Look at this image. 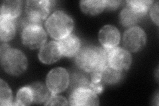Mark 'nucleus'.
Wrapping results in <instances>:
<instances>
[{
  "mask_svg": "<svg viewBox=\"0 0 159 106\" xmlns=\"http://www.w3.org/2000/svg\"><path fill=\"white\" fill-rule=\"evenodd\" d=\"M76 63L80 69L86 72H101L108 66L106 50L93 45L81 48L76 55Z\"/></svg>",
  "mask_w": 159,
  "mask_h": 106,
  "instance_id": "1",
  "label": "nucleus"
},
{
  "mask_svg": "<svg viewBox=\"0 0 159 106\" xmlns=\"http://www.w3.org/2000/svg\"><path fill=\"white\" fill-rule=\"evenodd\" d=\"M0 60L3 70L14 76L21 75L28 67V59L25 54L17 48H12L6 43L0 47Z\"/></svg>",
  "mask_w": 159,
  "mask_h": 106,
  "instance_id": "2",
  "label": "nucleus"
},
{
  "mask_svg": "<svg viewBox=\"0 0 159 106\" xmlns=\"http://www.w3.org/2000/svg\"><path fill=\"white\" fill-rule=\"evenodd\" d=\"M74 27L72 18L62 11H56L48 17L45 28L51 38L61 40L70 35Z\"/></svg>",
  "mask_w": 159,
  "mask_h": 106,
  "instance_id": "3",
  "label": "nucleus"
},
{
  "mask_svg": "<svg viewBox=\"0 0 159 106\" xmlns=\"http://www.w3.org/2000/svg\"><path fill=\"white\" fill-rule=\"evenodd\" d=\"M21 27V39L24 46L31 50H36L46 44L47 34L41 24L30 22L25 19L22 22Z\"/></svg>",
  "mask_w": 159,
  "mask_h": 106,
  "instance_id": "4",
  "label": "nucleus"
},
{
  "mask_svg": "<svg viewBox=\"0 0 159 106\" xmlns=\"http://www.w3.org/2000/svg\"><path fill=\"white\" fill-rule=\"evenodd\" d=\"M52 0H29L26 2L25 13L30 22L41 24L55 6Z\"/></svg>",
  "mask_w": 159,
  "mask_h": 106,
  "instance_id": "5",
  "label": "nucleus"
},
{
  "mask_svg": "<svg viewBox=\"0 0 159 106\" xmlns=\"http://www.w3.org/2000/svg\"><path fill=\"white\" fill-rule=\"evenodd\" d=\"M147 43V35L144 30L138 26L128 28L123 36L124 48L129 52H139Z\"/></svg>",
  "mask_w": 159,
  "mask_h": 106,
  "instance_id": "6",
  "label": "nucleus"
},
{
  "mask_svg": "<svg viewBox=\"0 0 159 106\" xmlns=\"http://www.w3.org/2000/svg\"><path fill=\"white\" fill-rule=\"evenodd\" d=\"M69 84L70 76L65 68H54L47 74L46 85L51 94L63 92L68 88Z\"/></svg>",
  "mask_w": 159,
  "mask_h": 106,
  "instance_id": "7",
  "label": "nucleus"
},
{
  "mask_svg": "<svg viewBox=\"0 0 159 106\" xmlns=\"http://www.w3.org/2000/svg\"><path fill=\"white\" fill-rule=\"evenodd\" d=\"M106 50L109 67L121 72L127 71L131 67L132 57L130 52L127 50L117 47Z\"/></svg>",
  "mask_w": 159,
  "mask_h": 106,
  "instance_id": "8",
  "label": "nucleus"
},
{
  "mask_svg": "<svg viewBox=\"0 0 159 106\" xmlns=\"http://www.w3.org/2000/svg\"><path fill=\"white\" fill-rule=\"evenodd\" d=\"M69 104L74 106L99 105L98 94L89 88H76L72 90L69 98Z\"/></svg>",
  "mask_w": 159,
  "mask_h": 106,
  "instance_id": "9",
  "label": "nucleus"
},
{
  "mask_svg": "<svg viewBox=\"0 0 159 106\" xmlns=\"http://www.w3.org/2000/svg\"><path fill=\"white\" fill-rule=\"evenodd\" d=\"M98 39L103 48L106 50L111 49L117 47L120 43V32L113 25H107L99 30Z\"/></svg>",
  "mask_w": 159,
  "mask_h": 106,
  "instance_id": "10",
  "label": "nucleus"
},
{
  "mask_svg": "<svg viewBox=\"0 0 159 106\" xmlns=\"http://www.w3.org/2000/svg\"><path fill=\"white\" fill-rule=\"evenodd\" d=\"M62 56L58 43L51 41L40 48L38 57L42 63L52 64L61 59Z\"/></svg>",
  "mask_w": 159,
  "mask_h": 106,
  "instance_id": "11",
  "label": "nucleus"
},
{
  "mask_svg": "<svg viewBox=\"0 0 159 106\" xmlns=\"http://www.w3.org/2000/svg\"><path fill=\"white\" fill-rule=\"evenodd\" d=\"M64 57L72 58L76 55L81 48V41L75 35L70 34L57 42Z\"/></svg>",
  "mask_w": 159,
  "mask_h": 106,
  "instance_id": "12",
  "label": "nucleus"
},
{
  "mask_svg": "<svg viewBox=\"0 0 159 106\" xmlns=\"http://www.w3.org/2000/svg\"><path fill=\"white\" fill-rule=\"evenodd\" d=\"M23 1H3L1 3L0 17L15 20L21 13Z\"/></svg>",
  "mask_w": 159,
  "mask_h": 106,
  "instance_id": "13",
  "label": "nucleus"
},
{
  "mask_svg": "<svg viewBox=\"0 0 159 106\" xmlns=\"http://www.w3.org/2000/svg\"><path fill=\"white\" fill-rule=\"evenodd\" d=\"M144 16L126 5L119 14V23L123 27L129 28L135 26Z\"/></svg>",
  "mask_w": 159,
  "mask_h": 106,
  "instance_id": "14",
  "label": "nucleus"
},
{
  "mask_svg": "<svg viewBox=\"0 0 159 106\" xmlns=\"http://www.w3.org/2000/svg\"><path fill=\"white\" fill-rule=\"evenodd\" d=\"M82 12L89 16H97L106 7V0H84L80 2Z\"/></svg>",
  "mask_w": 159,
  "mask_h": 106,
  "instance_id": "15",
  "label": "nucleus"
},
{
  "mask_svg": "<svg viewBox=\"0 0 159 106\" xmlns=\"http://www.w3.org/2000/svg\"><path fill=\"white\" fill-rule=\"evenodd\" d=\"M16 27L15 20L0 17V39L3 43L9 42L15 37Z\"/></svg>",
  "mask_w": 159,
  "mask_h": 106,
  "instance_id": "16",
  "label": "nucleus"
},
{
  "mask_svg": "<svg viewBox=\"0 0 159 106\" xmlns=\"http://www.w3.org/2000/svg\"><path fill=\"white\" fill-rule=\"evenodd\" d=\"M29 85L32 90L34 104H44L51 95L47 85H44L41 82H34Z\"/></svg>",
  "mask_w": 159,
  "mask_h": 106,
  "instance_id": "17",
  "label": "nucleus"
},
{
  "mask_svg": "<svg viewBox=\"0 0 159 106\" xmlns=\"http://www.w3.org/2000/svg\"><path fill=\"white\" fill-rule=\"evenodd\" d=\"M33 95L32 90L29 85L20 88L17 92L15 105H30L33 104Z\"/></svg>",
  "mask_w": 159,
  "mask_h": 106,
  "instance_id": "18",
  "label": "nucleus"
},
{
  "mask_svg": "<svg viewBox=\"0 0 159 106\" xmlns=\"http://www.w3.org/2000/svg\"><path fill=\"white\" fill-rule=\"evenodd\" d=\"M122 72L107 66L101 72L102 82L107 84H116L121 80Z\"/></svg>",
  "mask_w": 159,
  "mask_h": 106,
  "instance_id": "19",
  "label": "nucleus"
},
{
  "mask_svg": "<svg viewBox=\"0 0 159 106\" xmlns=\"http://www.w3.org/2000/svg\"><path fill=\"white\" fill-rule=\"evenodd\" d=\"M0 105L2 106L13 105L11 90L3 79L0 80Z\"/></svg>",
  "mask_w": 159,
  "mask_h": 106,
  "instance_id": "20",
  "label": "nucleus"
},
{
  "mask_svg": "<svg viewBox=\"0 0 159 106\" xmlns=\"http://www.w3.org/2000/svg\"><path fill=\"white\" fill-rule=\"evenodd\" d=\"M154 3L151 0H133V1H126V5L131 7L135 11L141 13L143 16H146L148 10H150L152 5Z\"/></svg>",
  "mask_w": 159,
  "mask_h": 106,
  "instance_id": "21",
  "label": "nucleus"
},
{
  "mask_svg": "<svg viewBox=\"0 0 159 106\" xmlns=\"http://www.w3.org/2000/svg\"><path fill=\"white\" fill-rule=\"evenodd\" d=\"M90 81L83 74H74L72 76V87L73 89L76 88H89Z\"/></svg>",
  "mask_w": 159,
  "mask_h": 106,
  "instance_id": "22",
  "label": "nucleus"
},
{
  "mask_svg": "<svg viewBox=\"0 0 159 106\" xmlns=\"http://www.w3.org/2000/svg\"><path fill=\"white\" fill-rule=\"evenodd\" d=\"M44 105H68V100L62 95L57 94H51V96Z\"/></svg>",
  "mask_w": 159,
  "mask_h": 106,
  "instance_id": "23",
  "label": "nucleus"
},
{
  "mask_svg": "<svg viewBox=\"0 0 159 106\" xmlns=\"http://www.w3.org/2000/svg\"><path fill=\"white\" fill-rule=\"evenodd\" d=\"M158 2H154L150 9V16L152 21L158 26Z\"/></svg>",
  "mask_w": 159,
  "mask_h": 106,
  "instance_id": "24",
  "label": "nucleus"
},
{
  "mask_svg": "<svg viewBox=\"0 0 159 106\" xmlns=\"http://www.w3.org/2000/svg\"><path fill=\"white\" fill-rule=\"evenodd\" d=\"M103 82H98V83H93L91 82L89 83V88H90L93 92H95L97 94H101L103 91Z\"/></svg>",
  "mask_w": 159,
  "mask_h": 106,
  "instance_id": "25",
  "label": "nucleus"
},
{
  "mask_svg": "<svg viewBox=\"0 0 159 106\" xmlns=\"http://www.w3.org/2000/svg\"><path fill=\"white\" fill-rule=\"evenodd\" d=\"M121 3V1H118V0L117 1H106V8L110 10H115L119 7Z\"/></svg>",
  "mask_w": 159,
  "mask_h": 106,
  "instance_id": "26",
  "label": "nucleus"
},
{
  "mask_svg": "<svg viewBox=\"0 0 159 106\" xmlns=\"http://www.w3.org/2000/svg\"><path fill=\"white\" fill-rule=\"evenodd\" d=\"M153 100H154V101H153L154 102H157V105H158V92L157 93L156 96L154 97V99H153Z\"/></svg>",
  "mask_w": 159,
  "mask_h": 106,
  "instance_id": "27",
  "label": "nucleus"
}]
</instances>
